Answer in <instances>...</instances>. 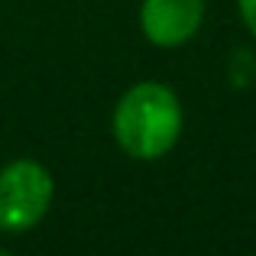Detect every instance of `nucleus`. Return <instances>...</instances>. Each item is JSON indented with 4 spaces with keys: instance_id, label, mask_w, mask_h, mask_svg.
Here are the masks:
<instances>
[{
    "instance_id": "nucleus-1",
    "label": "nucleus",
    "mask_w": 256,
    "mask_h": 256,
    "mask_svg": "<svg viewBox=\"0 0 256 256\" xmlns=\"http://www.w3.org/2000/svg\"><path fill=\"white\" fill-rule=\"evenodd\" d=\"M114 140L133 159H162L182 136V104L169 84L140 82L114 107Z\"/></svg>"
},
{
    "instance_id": "nucleus-2",
    "label": "nucleus",
    "mask_w": 256,
    "mask_h": 256,
    "mask_svg": "<svg viewBox=\"0 0 256 256\" xmlns=\"http://www.w3.org/2000/svg\"><path fill=\"white\" fill-rule=\"evenodd\" d=\"M52 204V175L36 159H13L0 169V230L23 234Z\"/></svg>"
},
{
    "instance_id": "nucleus-3",
    "label": "nucleus",
    "mask_w": 256,
    "mask_h": 256,
    "mask_svg": "<svg viewBox=\"0 0 256 256\" xmlns=\"http://www.w3.org/2000/svg\"><path fill=\"white\" fill-rule=\"evenodd\" d=\"M204 20V0H143L140 30L159 49L185 46Z\"/></svg>"
},
{
    "instance_id": "nucleus-4",
    "label": "nucleus",
    "mask_w": 256,
    "mask_h": 256,
    "mask_svg": "<svg viewBox=\"0 0 256 256\" xmlns=\"http://www.w3.org/2000/svg\"><path fill=\"white\" fill-rule=\"evenodd\" d=\"M240 16H244L246 30L256 36V0H240Z\"/></svg>"
}]
</instances>
